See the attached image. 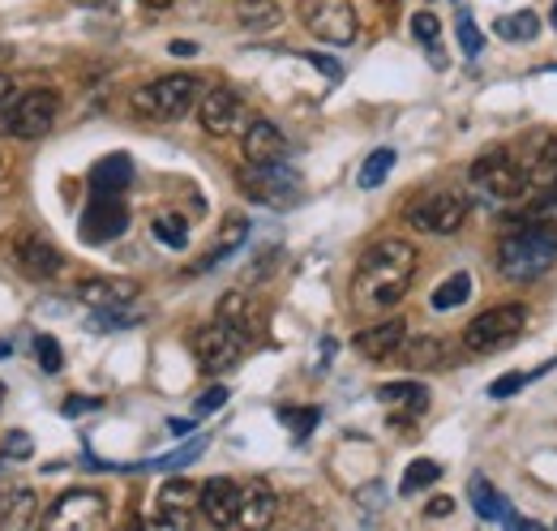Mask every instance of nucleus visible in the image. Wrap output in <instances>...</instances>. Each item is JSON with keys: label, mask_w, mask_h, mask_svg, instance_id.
Listing matches in <instances>:
<instances>
[{"label": "nucleus", "mask_w": 557, "mask_h": 531, "mask_svg": "<svg viewBox=\"0 0 557 531\" xmlns=\"http://www.w3.org/2000/svg\"><path fill=\"white\" fill-rule=\"evenodd\" d=\"M417 245L399 240V236H386V240H373L360 262H356V274H351V309L364 313V318H382L391 313L412 279H417Z\"/></svg>", "instance_id": "f257e3e1"}, {"label": "nucleus", "mask_w": 557, "mask_h": 531, "mask_svg": "<svg viewBox=\"0 0 557 531\" xmlns=\"http://www.w3.org/2000/svg\"><path fill=\"white\" fill-rule=\"evenodd\" d=\"M557 266V223L515 219L510 232L497 240V270L510 283H536Z\"/></svg>", "instance_id": "f03ea898"}, {"label": "nucleus", "mask_w": 557, "mask_h": 531, "mask_svg": "<svg viewBox=\"0 0 557 531\" xmlns=\"http://www.w3.org/2000/svg\"><path fill=\"white\" fill-rule=\"evenodd\" d=\"M202 99V82L194 73H168L134 90L129 108L141 121H185Z\"/></svg>", "instance_id": "7ed1b4c3"}, {"label": "nucleus", "mask_w": 557, "mask_h": 531, "mask_svg": "<svg viewBox=\"0 0 557 531\" xmlns=\"http://www.w3.org/2000/svg\"><path fill=\"white\" fill-rule=\"evenodd\" d=\"M77 296H82V305L95 309V326H103V331H125V326L141 322V313L134 309L141 287L134 279H108V274L82 279L77 283Z\"/></svg>", "instance_id": "20e7f679"}, {"label": "nucleus", "mask_w": 557, "mask_h": 531, "mask_svg": "<svg viewBox=\"0 0 557 531\" xmlns=\"http://www.w3.org/2000/svg\"><path fill=\"white\" fill-rule=\"evenodd\" d=\"M57 116H61V95L48 86H35V90L9 95L0 103V133L17 137V141H35L57 125Z\"/></svg>", "instance_id": "39448f33"}, {"label": "nucleus", "mask_w": 557, "mask_h": 531, "mask_svg": "<svg viewBox=\"0 0 557 531\" xmlns=\"http://www.w3.org/2000/svg\"><path fill=\"white\" fill-rule=\"evenodd\" d=\"M236 185L240 194L258 206H271V210H292L300 194H305V181L300 172L287 163V159H275V163H245L236 172Z\"/></svg>", "instance_id": "423d86ee"}, {"label": "nucleus", "mask_w": 557, "mask_h": 531, "mask_svg": "<svg viewBox=\"0 0 557 531\" xmlns=\"http://www.w3.org/2000/svg\"><path fill=\"white\" fill-rule=\"evenodd\" d=\"M468 181H472V194L481 201H488V206H519V201L532 194V189H528V176H523V168H519V159L506 155V150L481 155V159L472 163Z\"/></svg>", "instance_id": "0eeeda50"}, {"label": "nucleus", "mask_w": 557, "mask_h": 531, "mask_svg": "<svg viewBox=\"0 0 557 531\" xmlns=\"http://www.w3.org/2000/svg\"><path fill=\"white\" fill-rule=\"evenodd\" d=\"M300 26L331 48H348L360 35V17L351 0H300Z\"/></svg>", "instance_id": "6e6552de"}, {"label": "nucleus", "mask_w": 557, "mask_h": 531, "mask_svg": "<svg viewBox=\"0 0 557 531\" xmlns=\"http://www.w3.org/2000/svg\"><path fill=\"white\" fill-rule=\"evenodd\" d=\"M468 210H472L468 194H459V189H433V194H420V198L404 210V219H408L417 232H429V236H455V232L463 227Z\"/></svg>", "instance_id": "1a4fd4ad"}, {"label": "nucleus", "mask_w": 557, "mask_h": 531, "mask_svg": "<svg viewBox=\"0 0 557 531\" xmlns=\"http://www.w3.org/2000/svg\"><path fill=\"white\" fill-rule=\"evenodd\" d=\"M523 331H528V309L523 305H497V309H485L481 318H472V326L463 331V343H468V351L488 356V351L519 343Z\"/></svg>", "instance_id": "9d476101"}, {"label": "nucleus", "mask_w": 557, "mask_h": 531, "mask_svg": "<svg viewBox=\"0 0 557 531\" xmlns=\"http://www.w3.org/2000/svg\"><path fill=\"white\" fill-rule=\"evenodd\" d=\"M108 497L95 489H70L65 497L52 502V510L39 519L44 528L52 531H99L108 528Z\"/></svg>", "instance_id": "9b49d317"}, {"label": "nucleus", "mask_w": 557, "mask_h": 531, "mask_svg": "<svg viewBox=\"0 0 557 531\" xmlns=\"http://www.w3.org/2000/svg\"><path fill=\"white\" fill-rule=\"evenodd\" d=\"M198 121L210 137H232V133H245L253 116H249V103L232 86H210L198 99Z\"/></svg>", "instance_id": "f8f14e48"}, {"label": "nucleus", "mask_w": 557, "mask_h": 531, "mask_svg": "<svg viewBox=\"0 0 557 531\" xmlns=\"http://www.w3.org/2000/svg\"><path fill=\"white\" fill-rule=\"evenodd\" d=\"M129 227V206L121 194H90L86 210H82V240L86 245H112L121 240Z\"/></svg>", "instance_id": "ddd939ff"}, {"label": "nucleus", "mask_w": 557, "mask_h": 531, "mask_svg": "<svg viewBox=\"0 0 557 531\" xmlns=\"http://www.w3.org/2000/svg\"><path fill=\"white\" fill-rule=\"evenodd\" d=\"M245 351H249V338H240V334L232 331L227 322H219V318L194 334V356H198V365H202L207 373H227V369H236Z\"/></svg>", "instance_id": "4468645a"}, {"label": "nucleus", "mask_w": 557, "mask_h": 531, "mask_svg": "<svg viewBox=\"0 0 557 531\" xmlns=\"http://www.w3.org/2000/svg\"><path fill=\"white\" fill-rule=\"evenodd\" d=\"M519 168L528 176V189H554L557 185V133H532L523 141V155H519Z\"/></svg>", "instance_id": "2eb2a0df"}, {"label": "nucleus", "mask_w": 557, "mask_h": 531, "mask_svg": "<svg viewBox=\"0 0 557 531\" xmlns=\"http://www.w3.org/2000/svg\"><path fill=\"white\" fill-rule=\"evenodd\" d=\"M198 497H202V489L194 480H168L154 497V506H159L154 523L159 528H189L198 515Z\"/></svg>", "instance_id": "dca6fc26"}, {"label": "nucleus", "mask_w": 557, "mask_h": 531, "mask_svg": "<svg viewBox=\"0 0 557 531\" xmlns=\"http://www.w3.org/2000/svg\"><path fill=\"white\" fill-rule=\"evenodd\" d=\"M198 510L207 515V523H214V528H236V510H240V484H236V480H227V476H210L207 484H202Z\"/></svg>", "instance_id": "f3484780"}, {"label": "nucleus", "mask_w": 557, "mask_h": 531, "mask_svg": "<svg viewBox=\"0 0 557 531\" xmlns=\"http://www.w3.org/2000/svg\"><path fill=\"white\" fill-rule=\"evenodd\" d=\"M404 343H408V322L404 318H386V322H377V326L356 334V351L364 360H377V365L382 360H395L404 351Z\"/></svg>", "instance_id": "a211bd4d"}, {"label": "nucleus", "mask_w": 557, "mask_h": 531, "mask_svg": "<svg viewBox=\"0 0 557 531\" xmlns=\"http://www.w3.org/2000/svg\"><path fill=\"white\" fill-rule=\"evenodd\" d=\"M13 262H17L22 274H30V279H57V274L65 270L61 249L48 245L44 236H22V240L13 245Z\"/></svg>", "instance_id": "6ab92c4d"}, {"label": "nucleus", "mask_w": 557, "mask_h": 531, "mask_svg": "<svg viewBox=\"0 0 557 531\" xmlns=\"http://www.w3.org/2000/svg\"><path fill=\"white\" fill-rule=\"evenodd\" d=\"M278 515V497L267 480H245L240 484V510H236V528H271Z\"/></svg>", "instance_id": "aec40b11"}, {"label": "nucleus", "mask_w": 557, "mask_h": 531, "mask_svg": "<svg viewBox=\"0 0 557 531\" xmlns=\"http://www.w3.org/2000/svg\"><path fill=\"white\" fill-rule=\"evenodd\" d=\"M240 146H245V163H275V159H287V137L275 121L258 116L249 121L245 133H240Z\"/></svg>", "instance_id": "412c9836"}, {"label": "nucleus", "mask_w": 557, "mask_h": 531, "mask_svg": "<svg viewBox=\"0 0 557 531\" xmlns=\"http://www.w3.org/2000/svg\"><path fill=\"white\" fill-rule=\"evenodd\" d=\"M35 515H39V497H35V489H26L17 476H13V480L0 476V528H13V531L30 528Z\"/></svg>", "instance_id": "4be33fe9"}, {"label": "nucleus", "mask_w": 557, "mask_h": 531, "mask_svg": "<svg viewBox=\"0 0 557 531\" xmlns=\"http://www.w3.org/2000/svg\"><path fill=\"white\" fill-rule=\"evenodd\" d=\"M468 493H472V510L485 519V523H506V528H536L532 519H519L515 510H510V502L488 484L485 476H472L468 480Z\"/></svg>", "instance_id": "5701e85b"}, {"label": "nucleus", "mask_w": 557, "mask_h": 531, "mask_svg": "<svg viewBox=\"0 0 557 531\" xmlns=\"http://www.w3.org/2000/svg\"><path fill=\"white\" fill-rule=\"evenodd\" d=\"M219 322H227L232 331L240 334V338H258L262 334V305L253 300V296H245V292H227L223 300H219V313H214Z\"/></svg>", "instance_id": "b1692460"}, {"label": "nucleus", "mask_w": 557, "mask_h": 531, "mask_svg": "<svg viewBox=\"0 0 557 531\" xmlns=\"http://www.w3.org/2000/svg\"><path fill=\"white\" fill-rule=\"evenodd\" d=\"M134 181V159L129 155H108L90 168V194H125Z\"/></svg>", "instance_id": "393cba45"}, {"label": "nucleus", "mask_w": 557, "mask_h": 531, "mask_svg": "<svg viewBox=\"0 0 557 531\" xmlns=\"http://www.w3.org/2000/svg\"><path fill=\"white\" fill-rule=\"evenodd\" d=\"M232 13H236V26L240 30H253V35H267V30H275L278 22H283L275 0H236Z\"/></svg>", "instance_id": "a878e982"}, {"label": "nucleus", "mask_w": 557, "mask_h": 531, "mask_svg": "<svg viewBox=\"0 0 557 531\" xmlns=\"http://www.w3.org/2000/svg\"><path fill=\"white\" fill-rule=\"evenodd\" d=\"M472 274L468 270H455L450 279H442L437 287H433V296H429V309L433 313H450V309H459V305H468V296H472Z\"/></svg>", "instance_id": "bb28decb"}, {"label": "nucleus", "mask_w": 557, "mask_h": 531, "mask_svg": "<svg viewBox=\"0 0 557 531\" xmlns=\"http://www.w3.org/2000/svg\"><path fill=\"white\" fill-rule=\"evenodd\" d=\"M377 398H382L391 411H404V420L429 407V391H424L420 382H386V386L377 391Z\"/></svg>", "instance_id": "cd10ccee"}, {"label": "nucleus", "mask_w": 557, "mask_h": 531, "mask_svg": "<svg viewBox=\"0 0 557 531\" xmlns=\"http://www.w3.org/2000/svg\"><path fill=\"white\" fill-rule=\"evenodd\" d=\"M249 240V219L245 214H227L223 219V232H219V240H214V249H210L207 258L198 262V270H210V266H219L232 249H240Z\"/></svg>", "instance_id": "c85d7f7f"}, {"label": "nucleus", "mask_w": 557, "mask_h": 531, "mask_svg": "<svg viewBox=\"0 0 557 531\" xmlns=\"http://www.w3.org/2000/svg\"><path fill=\"white\" fill-rule=\"evenodd\" d=\"M412 369H442L450 356H446V343L442 338H417V343H404V351H399Z\"/></svg>", "instance_id": "c756f323"}, {"label": "nucleus", "mask_w": 557, "mask_h": 531, "mask_svg": "<svg viewBox=\"0 0 557 531\" xmlns=\"http://www.w3.org/2000/svg\"><path fill=\"white\" fill-rule=\"evenodd\" d=\"M391 172H395V150H391V146H377V150H373V155L360 163L356 185H360V189H377V185H382Z\"/></svg>", "instance_id": "7c9ffc66"}, {"label": "nucleus", "mask_w": 557, "mask_h": 531, "mask_svg": "<svg viewBox=\"0 0 557 531\" xmlns=\"http://www.w3.org/2000/svg\"><path fill=\"white\" fill-rule=\"evenodd\" d=\"M150 232H154V240H159L163 249H185V245H189V219H185V214H172V210H168V214L154 219Z\"/></svg>", "instance_id": "2f4dec72"}, {"label": "nucleus", "mask_w": 557, "mask_h": 531, "mask_svg": "<svg viewBox=\"0 0 557 531\" xmlns=\"http://www.w3.org/2000/svg\"><path fill=\"white\" fill-rule=\"evenodd\" d=\"M497 35L506 39V44H528V39H536L541 35V17L536 13H510V17H502L497 22Z\"/></svg>", "instance_id": "473e14b6"}, {"label": "nucleus", "mask_w": 557, "mask_h": 531, "mask_svg": "<svg viewBox=\"0 0 557 531\" xmlns=\"http://www.w3.org/2000/svg\"><path fill=\"white\" fill-rule=\"evenodd\" d=\"M412 35H417L420 44L429 48V57H433V65H437V69L446 65V57H442V26H437V17H433L429 9H420L417 17H412Z\"/></svg>", "instance_id": "72a5a7b5"}, {"label": "nucleus", "mask_w": 557, "mask_h": 531, "mask_svg": "<svg viewBox=\"0 0 557 531\" xmlns=\"http://www.w3.org/2000/svg\"><path fill=\"white\" fill-rule=\"evenodd\" d=\"M437 476H442V464H433V459H417V464H408V471H404V480H399V493H404V497H412V493H424L429 484H437Z\"/></svg>", "instance_id": "f704fd0d"}, {"label": "nucleus", "mask_w": 557, "mask_h": 531, "mask_svg": "<svg viewBox=\"0 0 557 531\" xmlns=\"http://www.w3.org/2000/svg\"><path fill=\"white\" fill-rule=\"evenodd\" d=\"M202 450H207V437H198L194 446H185V450H176V455H163V459H146V464H134L129 471H172V467L194 464Z\"/></svg>", "instance_id": "c9c22d12"}, {"label": "nucleus", "mask_w": 557, "mask_h": 531, "mask_svg": "<svg viewBox=\"0 0 557 531\" xmlns=\"http://www.w3.org/2000/svg\"><path fill=\"white\" fill-rule=\"evenodd\" d=\"M278 420L292 429V437H296V442H305L322 416H318V407H305V411H300V407H283V411H278Z\"/></svg>", "instance_id": "e433bc0d"}, {"label": "nucleus", "mask_w": 557, "mask_h": 531, "mask_svg": "<svg viewBox=\"0 0 557 531\" xmlns=\"http://www.w3.org/2000/svg\"><path fill=\"white\" fill-rule=\"evenodd\" d=\"M35 356H39V369L44 373H61L65 369V351L52 334H35Z\"/></svg>", "instance_id": "4c0bfd02"}, {"label": "nucleus", "mask_w": 557, "mask_h": 531, "mask_svg": "<svg viewBox=\"0 0 557 531\" xmlns=\"http://www.w3.org/2000/svg\"><path fill=\"white\" fill-rule=\"evenodd\" d=\"M459 48H463V57H481V48H485V35L468 13L459 17Z\"/></svg>", "instance_id": "58836bf2"}, {"label": "nucleus", "mask_w": 557, "mask_h": 531, "mask_svg": "<svg viewBox=\"0 0 557 531\" xmlns=\"http://www.w3.org/2000/svg\"><path fill=\"white\" fill-rule=\"evenodd\" d=\"M532 382V373H506V378H497L493 386H488V398H510V395H519L523 386Z\"/></svg>", "instance_id": "ea45409f"}, {"label": "nucleus", "mask_w": 557, "mask_h": 531, "mask_svg": "<svg viewBox=\"0 0 557 531\" xmlns=\"http://www.w3.org/2000/svg\"><path fill=\"white\" fill-rule=\"evenodd\" d=\"M4 455H9V459H30V455H35V442H30L22 429H13V433L4 437Z\"/></svg>", "instance_id": "a19ab883"}, {"label": "nucleus", "mask_w": 557, "mask_h": 531, "mask_svg": "<svg viewBox=\"0 0 557 531\" xmlns=\"http://www.w3.org/2000/svg\"><path fill=\"white\" fill-rule=\"evenodd\" d=\"M223 403H227V391H223V386H210L207 395L198 398V416H210V411H219Z\"/></svg>", "instance_id": "79ce46f5"}, {"label": "nucleus", "mask_w": 557, "mask_h": 531, "mask_svg": "<svg viewBox=\"0 0 557 531\" xmlns=\"http://www.w3.org/2000/svg\"><path fill=\"white\" fill-rule=\"evenodd\" d=\"M300 57H305V61H309V65H318V69H322V73H326V77H331V82H339V77H344V69L335 65V61H331V57H318V52H300Z\"/></svg>", "instance_id": "37998d69"}, {"label": "nucleus", "mask_w": 557, "mask_h": 531, "mask_svg": "<svg viewBox=\"0 0 557 531\" xmlns=\"http://www.w3.org/2000/svg\"><path fill=\"white\" fill-rule=\"evenodd\" d=\"M99 407V398L90 395H73L70 403H65V416H82V411H95Z\"/></svg>", "instance_id": "c03bdc74"}, {"label": "nucleus", "mask_w": 557, "mask_h": 531, "mask_svg": "<svg viewBox=\"0 0 557 531\" xmlns=\"http://www.w3.org/2000/svg\"><path fill=\"white\" fill-rule=\"evenodd\" d=\"M450 510H455V502H450V497H433V502L424 506V515H429V519H442V515H450Z\"/></svg>", "instance_id": "a18cd8bd"}, {"label": "nucleus", "mask_w": 557, "mask_h": 531, "mask_svg": "<svg viewBox=\"0 0 557 531\" xmlns=\"http://www.w3.org/2000/svg\"><path fill=\"white\" fill-rule=\"evenodd\" d=\"M172 57H198V44H185V39H176V44H172Z\"/></svg>", "instance_id": "49530a36"}, {"label": "nucleus", "mask_w": 557, "mask_h": 531, "mask_svg": "<svg viewBox=\"0 0 557 531\" xmlns=\"http://www.w3.org/2000/svg\"><path fill=\"white\" fill-rule=\"evenodd\" d=\"M168 429H172V433H181V437H185V433H194V420H168Z\"/></svg>", "instance_id": "de8ad7c7"}, {"label": "nucleus", "mask_w": 557, "mask_h": 531, "mask_svg": "<svg viewBox=\"0 0 557 531\" xmlns=\"http://www.w3.org/2000/svg\"><path fill=\"white\" fill-rule=\"evenodd\" d=\"M9 95H13V82H9V77H4V73H0V103H4V99H9Z\"/></svg>", "instance_id": "09e8293b"}, {"label": "nucleus", "mask_w": 557, "mask_h": 531, "mask_svg": "<svg viewBox=\"0 0 557 531\" xmlns=\"http://www.w3.org/2000/svg\"><path fill=\"white\" fill-rule=\"evenodd\" d=\"M73 4H86V9H103V4H112V0H73Z\"/></svg>", "instance_id": "8fccbe9b"}, {"label": "nucleus", "mask_w": 557, "mask_h": 531, "mask_svg": "<svg viewBox=\"0 0 557 531\" xmlns=\"http://www.w3.org/2000/svg\"><path fill=\"white\" fill-rule=\"evenodd\" d=\"M146 4H150V9H163V4H172V0H146Z\"/></svg>", "instance_id": "3c124183"}, {"label": "nucleus", "mask_w": 557, "mask_h": 531, "mask_svg": "<svg viewBox=\"0 0 557 531\" xmlns=\"http://www.w3.org/2000/svg\"><path fill=\"white\" fill-rule=\"evenodd\" d=\"M549 22H554V30H557V0H554V9H549Z\"/></svg>", "instance_id": "603ef678"}, {"label": "nucleus", "mask_w": 557, "mask_h": 531, "mask_svg": "<svg viewBox=\"0 0 557 531\" xmlns=\"http://www.w3.org/2000/svg\"><path fill=\"white\" fill-rule=\"evenodd\" d=\"M0 407H4V382H0Z\"/></svg>", "instance_id": "864d4df0"}, {"label": "nucleus", "mask_w": 557, "mask_h": 531, "mask_svg": "<svg viewBox=\"0 0 557 531\" xmlns=\"http://www.w3.org/2000/svg\"><path fill=\"white\" fill-rule=\"evenodd\" d=\"M377 4H399V0H377Z\"/></svg>", "instance_id": "5fc2aeb1"}, {"label": "nucleus", "mask_w": 557, "mask_h": 531, "mask_svg": "<svg viewBox=\"0 0 557 531\" xmlns=\"http://www.w3.org/2000/svg\"><path fill=\"white\" fill-rule=\"evenodd\" d=\"M0 172H4V159H0Z\"/></svg>", "instance_id": "6e6d98bb"}, {"label": "nucleus", "mask_w": 557, "mask_h": 531, "mask_svg": "<svg viewBox=\"0 0 557 531\" xmlns=\"http://www.w3.org/2000/svg\"><path fill=\"white\" fill-rule=\"evenodd\" d=\"M554 73H557V65H554Z\"/></svg>", "instance_id": "4d7b16f0"}]
</instances>
